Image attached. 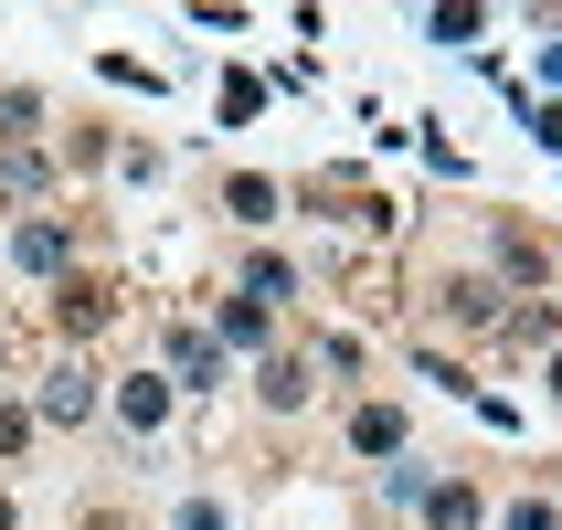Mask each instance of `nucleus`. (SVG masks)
<instances>
[{"instance_id": "a211bd4d", "label": "nucleus", "mask_w": 562, "mask_h": 530, "mask_svg": "<svg viewBox=\"0 0 562 530\" xmlns=\"http://www.w3.org/2000/svg\"><path fill=\"white\" fill-rule=\"evenodd\" d=\"M0 530H11V499H0Z\"/></svg>"}, {"instance_id": "4468645a", "label": "nucleus", "mask_w": 562, "mask_h": 530, "mask_svg": "<svg viewBox=\"0 0 562 530\" xmlns=\"http://www.w3.org/2000/svg\"><path fill=\"white\" fill-rule=\"evenodd\" d=\"M509 530H562V520H552V509L531 499V509H509Z\"/></svg>"}, {"instance_id": "39448f33", "label": "nucleus", "mask_w": 562, "mask_h": 530, "mask_svg": "<svg viewBox=\"0 0 562 530\" xmlns=\"http://www.w3.org/2000/svg\"><path fill=\"white\" fill-rule=\"evenodd\" d=\"M213 350H266V308H255V297H223V318H213Z\"/></svg>"}, {"instance_id": "6e6552de", "label": "nucleus", "mask_w": 562, "mask_h": 530, "mask_svg": "<svg viewBox=\"0 0 562 530\" xmlns=\"http://www.w3.org/2000/svg\"><path fill=\"white\" fill-rule=\"evenodd\" d=\"M255 393H266L277 414H297V404H308V361H266V382H255Z\"/></svg>"}, {"instance_id": "7ed1b4c3", "label": "nucleus", "mask_w": 562, "mask_h": 530, "mask_svg": "<svg viewBox=\"0 0 562 530\" xmlns=\"http://www.w3.org/2000/svg\"><path fill=\"white\" fill-rule=\"evenodd\" d=\"M425 530H477V488L468 477H436V488H425Z\"/></svg>"}, {"instance_id": "0eeeda50", "label": "nucleus", "mask_w": 562, "mask_h": 530, "mask_svg": "<svg viewBox=\"0 0 562 530\" xmlns=\"http://www.w3.org/2000/svg\"><path fill=\"white\" fill-rule=\"evenodd\" d=\"M86 404H95L86 372H54V382H43V425H86Z\"/></svg>"}, {"instance_id": "2eb2a0df", "label": "nucleus", "mask_w": 562, "mask_h": 530, "mask_svg": "<svg viewBox=\"0 0 562 530\" xmlns=\"http://www.w3.org/2000/svg\"><path fill=\"white\" fill-rule=\"evenodd\" d=\"M181 530H223V509H213V499H191V509H181Z\"/></svg>"}, {"instance_id": "ddd939ff", "label": "nucleus", "mask_w": 562, "mask_h": 530, "mask_svg": "<svg viewBox=\"0 0 562 530\" xmlns=\"http://www.w3.org/2000/svg\"><path fill=\"white\" fill-rule=\"evenodd\" d=\"M531 138H541V149H562V95H552V106H531Z\"/></svg>"}, {"instance_id": "20e7f679", "label": "nucleus", "mask_w": 562, "mask_h": 530, "mask_svg": "<svg viewBox=\"0 0 562 530\" xmlns=\"http://www.w3.org/2000/svg\"><path fill=\"white\" fill-rule=\"evenodd\" d=\"M350 446H361V456H404V414H393V404H361V414H350Z\"/></svg>"}, {"instance_id": "423d86ee", "label": "nucleus", "mask_w": 562, "mask_h": 530, "mask_svg": "<svg viewBox=\"0 0 562 530\" xmlns=\"http://www.w3.org/2000/svg\"><path fill=\"white\" fill-rule=\"evenodd\" d=\"M11 255H22L32 277H54V266H64V223H22V234H11Z\"/></svg>"}, {"instance_id": "f3484780", "label": "nucleus", "mask_w": 562, "mask_h": 530, "mask_svg": "<svg viewBox=\"0 0 562 530\" xmlns=\"http://www.w3.org/2000/svg\"><path fill=\"white\" fill-rule=\"evenodd\" d=\"M552 393H562V350H552Z\"/></svg>"}, {"instance_id": "9d476101", "label": "nucleus", "mask_w": 562, "mask_h": 530, "mask_svg": "<svg viewBox=\"0 0 562 530\" xmlns=\"http://www.w3.org/2000/svg\"><path fill=\"white\" fill-rule=\"evenodd\" d=\"M223 202H234V223H277V181H234Z\"/></svg>"}, {"instance_id": "1a4fd4ad", "label": "nucleus", "mask_w": 562, "mask_h": 530, "mask_svg": "<svg viewBox=\"0 0 562 530\" xmlns=\"http://www.w3.org/2000/svg\"><path fill=\"white\" fill-rule=\"evenodd\" d=\"M245 297H255V308H277V297H297V277H286L277 255H255V266H245Z\"/></svg>"}, {"instance_id": "dca6fc26", "label": "nucleus", "mask_w": 562, "mask_h": 530, "mask_svg": "<svg viewBox=\"0 0 562 530\" xmlns=\"http://www.w3.org/2000/svg\"><path fill=\"white\" fill-rule=\"evenodd\" d=\"M541 75H552V86H562V43H541Z\"/></svg>"}, {"instance_id": "f257e3e1", "label": "nucleus", "mask_w": 562, "mask_h": 530, "mask_svg": "<svg viewBox=\"0 0 562 530\" xmlns=\"http://www.w3.org/2000/svg\"><path fill=\"white\" fill-rule=\"evenodd\" d=\"M117 425H127V436H159V425H170V372L117 382Z\"/></svg>"}, {"instance_id": "9b49d317", "label": "nucleus", "mask_w": 562, "mask_h": 530, "mask_svg": "<svg viewBox=\"0 0 562 530\" xmlns=\"http://www.w3.org/2000/svg\"><path fill=\"white\" fill-rule=\"evenodd\" d=\"M425 32H436V43H477V11H468V0H446V11H425Z\"/></svg>"}, {"instance_id": "f03ea898", "label": "nucleus", "mask_w": 562, "mask_h": 530, "mask_svg": "<svg viewBox=\"0 0 562 530\" xmlns=\"http://www.w3.org/2000/svg\"><path fill=\"white\" fill-rule=\"evenodd\" d=\"M213 372H223L213 329H181V340H170V393H213Z\"/></svg>"}, {"instance_id": "f8f14e48", "label": "nucleus", "mask_w": 562, "mask_h": 530, "mask_svg": "<svg viewBox=\"0 0 562 530\" xmlns=\"http://www.w3.org/2000/svg\"><path fill=\"white\" fill-rule=\"evenodd\" d=\"M22 446H32V414H22V404H0V456H22Z\"/></svg>"}]
</instances>
